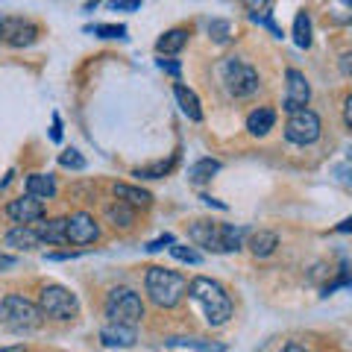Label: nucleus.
Listing matches in <instances>:
<instances>
[{"label":"nucleus","instance_id":"f8f14e48","mask_svg":"<svg viewBox=\"0 0 352 352\" xmlns=\"http://www.w3.org/2000/svg\"><path fill=\"white\" fill-rule=\"evenodd\" d=\"M6 217L12 223H38L44 217V200H36V197H18L6 206Z\"/></svg>","mask_w":352,"mask_h":352},{"label":"nucleus","instance_id":"ddd939ff","mask_svg":"<svg viewBox=\"0 0 352 352\" xmlns=\"http://www.w3.org/2000/svg\"><path fill=\"white\" fill-rule=\"evenodd\" d=\"M3 244L12 247V250H24L27 252V250L41 247V238H38V232H36V226H32V223H18L15 229H9V232H6Z\"/></svg>","mask_w":352,"mask_h":352},{"label":"nucleus","instance_id":"20e7f679","mask_svg":"<svg viewBox=\"0 0 352 352\" xmlns=\"http://www.w3.org/2000/svg\"><path fill=\"white\" fill-rule=\"evenodd\" d=\"M41 320H44L41 308L32 300H27V296L9 294V296L0 300V323H3L9 332H18V335L36 332V329L41 326Z\"/></svg>","mask_w":352,"mask_h":352},{"label":"nucleus","instance_id":"37998d69","mask_svg":"<svg viewBox=\"0 0 352 352\" xmlns=\"http://www.w3.org/2000/svg\"><path fill=\"white\" fill-rule=\"evenodd\" d=\"M0 352H27L24 346H6V349H0Z\"/></svg>","mask_w":352,"mask_h":352},{"label":"nucleus","instance_id":"f3484780","mask_svg":"<svg viewBox=\"0 0 352 352\" xmlns=\"http://www.w3.org/2000/svg\"><path fill=\"white\" fill-rule=\"evenodd\" d=\"M173 94H176V103H179V109H182V115H185V118H188V120H203L200 97H197L188 85L176 82V85H173Z\"/></svg>","mask_w":352,"mask_h":352},{"label":"nucleus","instance_id":"aec40b11","mask_svg":"<svg viewBox=\"0 0 352 352\" xmlns=\"http://www.w3.org/2000/svg\"><path fill=\"white\" fill-rule=\"evenodd\" d=\"M115 197L118 200H124L126 206L132 208H147L153 203V194L144 191V188H138V185H126V182H115Z\"/></svg>","mask_w":352,"mask_h":352},{"label":"nucleus","instance_id":"dca6fc26","mask_svg":"<svg viewBox=\"0 0 352 352\" xmlns=\"http://www.w3.org/2000/svg\"><path fill=\"white\" fill-rule=\"evenodd\" d=\"M56 179L50 173H30L27 176V194L36 200H53L56 197Z\"/></svg>","mask_w":352,"mask_h":352},{"label":"nucleus","instance_id":"5701e85b","mask_svg":"<svg viewBox=\"0 0 352 352\" xmlns=\"http://www.w3.org/2000/svg\"><path fill=\"white\" fill-rule=\"evenodd\" d=\"M106 217L112 226H120V229H129L132 223H135V208L126 206L124 200H115L112 206L106 208Z\"/></svg>","mask_w":352,"mask_h":352},{"label":"nucleus","instance_id":"423d86ee","mask_svg":"<svg viewBox=\"0 0 352 352\" xmlns=\"http://www.w3.org/2000/svg\"><path fill=\"white\" fill-rule=\"evenodd\" d=\"M220 74H223V85L226 91L238 97V100H244V97H252L258 91V71L252 68L247 59L241 56H229L223 65H220Z\"/></svg>","mask_w":352,"mask_h":352},{"label":"nucleus","instance_id":"9b49d317","mask_svg":"<svg viewBox=\"0 0 352 352\" xmlns=\"http://www.w3.org/2000/svg\"><path fill=\"white\" fill-rule=\"evenodd\" d=\"M97 238H100V226H97V220L88 212H76L68 217V244L85 247V244H94Z\"/></svg>","mask_w":352,"mask_h":352},{"label":"nucleus","instance_id":"c9c22d12","mask_svg":"<svg viewBox=\"0 0 352 352\" xmlns=\"http://www.w3.org/2000/svg\"><path fill=\"white\" fill-rule=\"evenodd\" d=\"M159 68L173 74V76H179V62H173V59H159Z\"/></svg>","mask_w":352,"mask_h":352},{"label":"nucleus","instance_id":"4be33fe9","mask_svg":"<svg viewBox=\"0 0 352 352\" xmlns=\"http://www.w3.org/2000/svg\"><path fill=\"white\" fill-rule=\"evenodd\" d=\"M164 344L176 346V349H194V352H226V344L206 340V338H170V340H164Z\"/></svg>","mask_w":352,"mask_h":352},{"label":"nucleus","instance_id":"7ed1b4c3","mask_svg":"<svg viewBox=\"0 0 352 352\" xmlns=\"http://www.w3.org/2000/svg\"><path fill=\"white\" fill-rule=\"evenodd\" d=\"M144 288L153 305L159 308H173L182 302V296L188 294V279L182 273H176L170 267H150L144 276Z\"/></svg>","mask_w":352,"mask_h":352},{"label":"nucleus","instance_id":"2f4dec72","mask_svg":"<svg viewBox=\"0 0 352 352\" xmlns=\"http://www.w3.org/2000/svg\"><path fill=\"white\" fill-rule=\"evenodd\" d=\"M109 6L118 12H135V9H141V0H109Z\"/></svg>","mask_w":352,"mask_h":352},{"label":"nucleus","instance_id":"c03bdc74","mask_svg":"<svg viewBox=\"0 0 352 352\" xmlns=\"http://www.w3.org/2000/svg\"><path fill=\"white\" fill-rule=\"evenodd\" d=\"M349 162H352V150H349Z\"/></svg>","mask_w":352,"mask_h":352},{"label":"nucleus","instance_id":"6e6552de","mask_svg":"<svg viewBox=\"0 0 352 352\" xmlns=\"http://www.w3.org/2000/svg\"><path fill=\"white\" fill-rule=\"evenodd\" d=\"M320 132H323V124H320V118H317V112H311V109L294 112L288 118V124H285V138H288L291 144H300V147L314 144V141L320 138Z\"/></svg>","mask_w":352,"mask_h":352},{"label":"nucleus","instance_id":"58836bf2","mask_svg":"<svg viewBox=\"0 0 352 352\" xmlns=\"http://www.w3.org/2000/svg\"><path fill=\"white\" fill-rule=\"evenodd\" d=\"M344 124L352 129V94H349L346 100H344Z\"/></svg>","mask_w":352,"mask_h":352},{"label":"nucleus","instance_id":"c85d7f7f","mask_svg":"<svg viewBox=\"0 0 352 352\" xmlns=\"http://www.w3.org/2000/svg\"><path fill=\"white\" fill-rule=\"evenodd\" d=\"M170 256L179 258V261H188V264H200L203 261V256L194 247H182V244H170Z\"/></svg>","mask_w":352,"mask_h":352},{"label":"nucleus","instance_id":"6ab92c4d","mask_svg":"<svg viewBox=\"0 0 352 352\" xmlns=\"http://www.w3.org/2000/svg\"><path fill=\"white\" fill-rule=\"evenodd\" d=\"M247 247H250V252H252L256 258H267V256H273V252H276L279 235H276V232H267V229H258V232L250 235Z\"/></svg>","mask_w":352,"mask_h":352},{"label":"nucleus","instance_id":"9d476101","mask_svg":"<svg viewBox=\"0 0 352 352\" xmlns=\"http://www.w3.org/2000/svg\"><path fill=\"white\" fill-rule=\"evenodd\" d=\"M285 80H288V91H285V103H282V109L294 115V112H300V109H305L308 100H311V85H308L305 74H302V71H296V68H288Z\"/></svg>","mask_w":352,"mask_h":352},{"label":"nucleus","instance_id":"c756f323","mask_svg":"<svg viewBox=\"0 0 352 352\" xmlns=\"http://www.w3.org/2000/svg\"><path fill=\"white\" fill-rule=\"evenodd\" d=\"M208 32H212V38L217 44H226L232 38V24H226V21H212V24H208Z\"/></svg>","mask_w":352,"mask_h":352},{"label":"nucleus","instance_id":"473e14b6","mask_svg":"<svg viewBox=\"0 0 352 352\" xmlns=\"http://www.w3.org/2000/svg\"><path fill=\"white\" fill-rule=\"evenodd\" d=\"M332 173H335L344 185H349V188H352V164H335Z\"/></svg>","mask_w":352,"mask_h":352},{"label":"nucleus","instance_id":"cd10ccee","mask_svg":"<svg viewBox=\"0 0 352 352\" xmlns=\"http://www.w3.org/2000/svg\"><path fill=\"white\" fill-rule=\"evenodd\" d=\"M250 21H252V24H258V27H267L273 36L282 38V30L276 27V21H273V12H267V9H261V12H252Z\"/></svg>","mask_w":352,"mask_h":352},{"label":"nucleus","instance_id":"a211bd4d","mask_svg":"<svg viewBox=\"0 0 352 352\" xmlns=\"http://www.w3.org/2000/svg\"><path fill=\"white\" fill-rule=\"evenodd\" d=\"M273 124H276V112H273L270 106H258V109H252V112L247 115V129H250V135H267V132L273 129Z\"/></svg>","mask_w":352,"mask_h":352},{"label":"nucleus","instance_id":"0eeeda50","mask_svg":"<svg viewBox=\"0 0 352 352\" xmlns=\"http://www.w3.org/2000/svg\"><path fill=\"white\" fill-rule=\"evenodd\" d=\"M38 308L44 317H53V320H74L80 314V300L62 285H47L38 294Z\"/></svg>","mask_w":352,"mask_h":352},{"label":"nucleus","instance_id":"b1692460","mask_svg":"<svg viewBox=\"0 0 352 352\" xmlns=\"http://www.w3.org/2000/svg\"><path fill=\"white\" fill-rule=\"evenodd\" d=\"M220 170V162L217 159H200V162H194L191 164V170H188V179L194 185H206V182H212V176Z\"/></svg>","mask_w":352,"mask_h":352},{"label":"nucleus","instance_id":"f03ea898","mask_svg":"<svg viewBox=\"0 0 352 352\" xmlns=\"http://www.w3.org/2000/svg\"><path fill=\"white\" fill-rule=\"evenodd\" d=\"M244 235H247L244 226L214 223V220H197L188 229V238L208 252H235L244 247Z\"/></svg>","mask_w":352,"mask_h":352},{"label":"nucleus","instance_id":"a19ab883","mask_svg":"<svg viewBox=\"0 0 352 352\" xmlns=\"http://www.w3.org/2000/svg\"><path fill=\"white\" fill-rule=\"evenodd\" d=\"M335 232H344V235H349V232H352V217H346V220H340V223L335 226Z\"/></svg>","mask_w":352,"mask_h":352},{"label":"nucleus","instance_id":"4468645a","mask_svg":"<svg viewBox=\"0 0 352 352\" xmlns=\"http://www.w3.org/2000/svg\"><path fill=\"white\" fill-rule=\"evenodd\" d=\"M100 340H103V346H109V349H126V346L135 344V329L120 326V323H106L100 329Z\"/></svg>","mask_w":352,"mask_h":352},{"label":"nucleus","instance_id":"ea45409f","mask_svg":"<svg viewBox=\"0 0 352 352\" xmlns=\"http://www.w3.org/2000/svg\"><path fill=\"white\" fill-rule=\"evenodd\" d=\"M18 264V258H12V256H3V252H0V270H12Z\"/></svg>","mask_w":352,"mask_h":352},{"label":"nucleus","instance_id":"f704fd0d","mask_svg":"<svg viewBox=\"0 0 352 352\" xmlns=\"http://www.w3.org/2000/svg\"><path fill=\"white\" fill-rule=\"evenodd\" d=\"M241 3H244L250 9V15H252V12H261V9H267L270 0H241Z\"/></svg>","mask_w":352,"mask_h":352},{"label":"nucleus","instance_id":"bb28decb","mask_svg":"<svg viewBox=\"0 0 352 352\" xmlns=\"http://www.w3.org/2000/svg\"><path fill=\"white\" fill-rule=\"evenodd\" d=\"M85 32H94L100 38H126L124 24H91V27H85Z\"/></svg>","mask_w":352,"mask_h":352},{"label":"nucleus","instance_id":"79ce46f5","mask_svg":"<svg viewBox=\"0 0 352 352\" xmlns=\"http://www.w3.org/2000/svg\"><path fill=\"white\" fill-rule=\"evenodd\" d=\"M279 352H308L305 346H300V344H288V346H282Z\"/></svg>","mask_w":352,"mask_h":352},{"label":"nucleus","instance_id":"a878e982","mask_svg":"<svg viewBox=\"0 0 352 352\" xmlns=\"http://www.w3.org/2000/svg\"><path fill=\"white\" fill-rule=\"evenodd\" d=\"M176 159H168V162H156V164H147V168H138L132 170V176H138V179H162V176H168L173 170Z\"/></svg>","mask_w":352,"mask_h":352},{"label":"nucleus","instance_id":"393cba45","mask_svg":"<svg viewBox=\"0 0 352 352\" xmlns=\"http://www.w3.org/2000/svg\"><path fill=\"white\" fill-rule=\"evenodd\" d=\"M294 41L296 47H311V18L308 12H300L294 21Z\"/></svg>","mask_w":352,"mask_h":352},{"label":"nucleus","instance_id":"412c9836","mask_svg":"<svg viewBox=\"0 0 352 352\" xmlns=\"http://www.w3.org/2000/svg\"><path fill=\"white\" fill-rule=\"evenodd\" d=\"M185 44H188V30L173 27V30H168V32H164V36L156 41V50L162 53V56H173V53H179Z\"/></svg>","mask_w":352,"mask_h":352},{"label":"nucleus","instance_id":"e433bc0d","mask_svg":"<svg viewBox=\"0 0 352 352\" xmlns=\"http://www.w3.org/2000/svg\"><path fill=\"white\" fill-rule=\"evenodd\" d=\"M50 138H53V141H62V120H59V115H53V129H50Z\"/></svg>","mask_w":352,"mask_h":352},{"label":"nucleus","instance_id":"72a5a7b5","mask_svg":"<svg viewBox=\"0 0 352 352\" xmlns=\"http://www.w3.org/2000/svg\"><path fill=\"white\" fill-rule=\"evenodd\" d=\"M170 244H173V235H162V238H156V241H150L147 250H150V252H159V250L170 247Z\"/></svg>","mask_w":352,"mask_h":352},{"label":"nucleus","instance_id":"2eb2a0df","mask_svg":"<svg viewBox=\"0 0 352 352\" xmlns=\"http://www.w3.org/2000/svg\"><path fill=\"white\" fill-rule=\"evenodd\" d=\"M36 232L41 244H68V217H53L47 223H38Z\"/></svg>","mask_w":352,"mask_h":352},{"label":"nucleus","instance_id":"7c9ffc66","mask_svg":"<svg viewBox=\"0 0 352 352\" xmlns=\"http://www.w3.org/2000/svg\"><path fill=\"white\" fill-rule=\"evenodd\" d=\"M59 164H62V168H71V170H82L85 168V159L76 150H65L62 156H59Z\"/></svg>","mask_w":352,"mask_h":352},{"label":"nucleus","instance_id":"1a4fd4ad","mask_svg":"<svg viewBox=\"0 0 352 352\" xmlns=\"http://www.w3.org/2000/svg\"><path fill=\"white\" fill-rule=\"evenodd\" d=\"M0 38L12 47H30L38 38V27L27 18H0Z\"/></svg>","mask_w":352,"mask_h":352},{"label":"nucleus","instance_id":"4c0bfd02","mask_svg":"<svg viewBox=\"0 0 352 352\" xmlns=\"http://www.w3.org/2000/svg\"><path fill=\"white\" fill-rule=\"evenodd\" d=\"M340 71H344V76H352V53L340 56Z\"/></svg>","mask_w":352,"mask_h":352},{"label":"nucleus","instance_id":"39448f33","mask_svg":"<svg viewBox=\"0 0 352 352\" xmlns=\"http://www.w3.org/2000/svg\"><path fill=\"white\" fill-rule=\"evenodd\" d=\"M103 311L109 317V323L132 326V329L144 320V302H141V296L132 288H112L109 291Z\"/></svg>","mask_w":352,"mask_h":352},{"label":"nucleus","instance_id":"f257e3e1","mask_svg":"<svg viewBox=\"0 0 352 352\" xmlns=\"http://www.w3.org/2000/svg\"><path fill=\"white\" fill-rule=\"evenodd\" d=\"M188 296L194 300V305L203 311L208 326H226L229 317L235 314L232 296L226 294V288L208 276H197L188 282Z\"/></svg>","mask_w":352,"mask_h":352}]
</instances>
